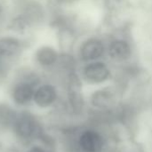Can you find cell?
<instances>
[{"instance_id":"obj_1","label":"cell","mask_w":152,"mask_h":152,"mask_svg":"<svg viewBox=\"0 0 152 152\" xmlns=\"http://www.w3.org/2000/svg\"><path fill=\"white\" fill-rule=\"evenodd\" d=\"M35 114L29 109L19 110L12 126V136L22 146L27 147L43 137L42 126Z\"/></svg>"},{"instance_id":"obj_2","label":"cell","mask_w":152,"mask_h":152,"mask_svg":"<svg viewBox=\"0 0 152 152\" xmlns=\"http://www.w3.org/2000/svg\"><path fill=\"white\" fill-rule=\"evenodd\" d=\"M33 36H18L9 32L0 34V61L15 68L25 53L32 49Z\"/></svg>"},{"instance_id":"obj_3","label":"cell","mask_w":152,"mask_h":152,"mask_svg":"<svg viewBox=\"0 0 152 152\" xmlns=\"http://www.w3.org/2000/svg\"><path fill=\"white\" fill-rule=\"evenodd\" d=\"M10 12L21 16L34 32L47 25L49 9L43 0H8Z\"/></svg>"},{"instance_id":"obj_4","label":"cell","mask_w":152,"mask_h":152,"mask_svg":"<svg viewBox=\"0 0 152 152\" xmlns=\"http://www.w3.org/2000/svg\"><path fill=\"white\" fill-rule=\"evenodd\" d=\"M61 51L50 44H40L33 46L30 52L29 62L45 76L55 71Z\"/></svg>"},{"instance_id":"obj_5","label":"cell","mask_w":152,"mask_h":152,"mask_svg":"<svg viewBox=\"0 0 152 152\" xmlns=\"http://www.w3.org/2000/svg\"><path fill=\"white\" fill-rule=\"evenodd\" d=\"M65 84L68 104L75 114H81L85 108V99L82 94V83L79 75L70 71L65 75Z\"/></svg>"},{"instance_id":"obj_6","label":"cell","mask_w":152,"mask_h":152,"mask_svg":"<svg viewBox=\"0 0 152 152\" xmlns=\"http://www.w3.org/2000/svg\"><path fill=\"white\" fill-rule=\"evenodd\" d=\"M59 100V90L55 84L46 78L39 84L34 94L32 108L38 110H46L53 107Z\"/></svg>"},{"instance_id":"obj_7","label":"cell","mask_w":152,"mask_h":152,"mask_svg":"<svg viewBox=\"0 0 152 152\" xmlns=\"http://www.w3.org/2000/svg\"><path fill=\"white\" fill-rule=\"evenodd\" d=\"M106 51L103 42L98 37H89L84 40L78 48L79 59L87 63L100 61Z\"/></svg>"},{"instance_id":"obj_8","label":"cell","mask_w":152,"mask_h":152,"mask_svg":"<svg viewBox=\"0 0 152 152\" xmlns=\"http://www.w3.org/2000/svg\"><path fill=\"white\" fill-rule=\"evenodd\" d=\"M82 77L89 84H101L107 81L110 77V69L108 65L101 61L86 63L83 67Z\"/></svg>"},{"instance_id":"obj_9","label":"cell","mask_w":152,"mask_h":152,"mask_svg":"<svg viewBox=\"0 0 152 152\" xmlns=\"http://www.w3.org/2000/svg\"><path fill=\"white\" fill-rule=\"evenodd\" d=\"M91 104L98 110H110L117 105L118 94L111 87L99 89L91 95Z\"/></svg>"},{"instance_id":"obj_10","label":"cell","mask_w":152,"mask_h":152,"mask_svg":"<svg viewBox=\"0 0 152 152\" xmlns=\"http://www.w3.org/2000/svg\"><path fill=\"white\" fill-rule=\"evenodd\" d=\"M78 146L83 152H102L104 147V140L97 131L87 129L79 135Z\"/></svg>"},{"instance_id":"obj_11","label":"cell","mask_w":152,"mask_h":152,"mask_svg":"<svg viewBox=\"0 0 152 152\" xmlns=\"http://www.w3.org/2000/svg\"><path fill=\"white\" fill-rule=\"evenodd\" d=\"M108 54L115 61H127L132 55V47L130 43L123 38H115L111 40L107 48Z\"/></svg>"},{"instance_id":"obj_12","label":"cell","mask_w":152,"mask_h":152,"mask_svg":"<svg viewBox=\"0 0 152 152\" xmlns=\"http://www.w3.org/2000/svg\"><path fill=\"white\" fill-rule=\"evenodd\" d=\"M19 109L13 106L9 101L0 102V130L11 131Z\"/></svg>"},{"instance_id":"obj_13","label":"cell","mask_w":152,"mask_h":152,"mask_svg":"<svg viewBox=\"0 0 152 152\" xmlns=\"http://www.w3.org/2000/svg\"><path fill=\"white\" fill-rule=\"evenodd\" d=\"M10 13L8 0H0V34L5 32V25Z\"/></svg>"},{"instance_id":"obj_14","label":"cell","mask_w":152,"mask_h":152,"mask_svg":"<svg viewBox=\"0 0 152 152\" xmlns=\"http://www.w3.org/2000/svg\"><path fill=\"white\" fill-rule=\"evenodd\" d=\"M13 69V67L0 61V85L7 83Z\"/></svg>"},{"instance_id":"obj_15","label":"cell","mask_w":152,"mask_h":152,"mask_svg":"<svg viewBox=\"0 0 152 152\" xmlns=\"http://www.w3.org/2000/svg\"><path fill=\"white\" fill-rule=\"evenodd\" d=\"M23 152H48L46 148L42 145V144H38V143H32L28 146L26 147L25 151Z\"/></svg>"},{"instance_id":"obj_16","label":"cell","mask_w":152,"mask_h":152,"mask_svg":"<svg viewBox=\"0 0 152 152\" xmlns=\"http://www.w3.org/2000/svg\"><path fill=\"white\" fill-rule=\"evenodd\" d=\"M116 1H121V0H116Z\"/></svg>"}]
</instances>
